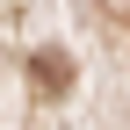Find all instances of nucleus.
<instances>
[{
  "instance_id": "obj_1",
  "label": "nucleus",
  "mask_w": 130,
  "mask_h": 130,
  "mask_svg": "<svg viewBox=\"0 0 130 130\" xmlns=\"http://www.w3.org/2000/svg\"><path fill=\"white\" fill-rule=\"evenodd\" d=\"M36 87H43V94H65V87H72V65H65V51H36Z\"/></svg>"
}]
</instances>
